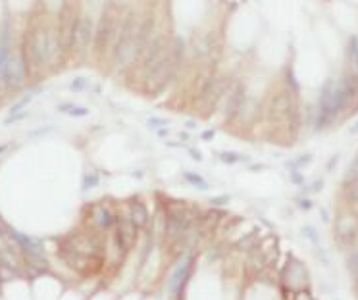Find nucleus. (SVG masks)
Here are the masks:
<instances>
[{
    "instance_id": "1",
    "label": "nucleus",
    "mask_w": 358,
    "mask_h": 300,
    "mask_svg": "<svg viewBox=\"0 0 358 300\" xmlns=\"http://www.w3.org/2000/svg\"><path fill=\"white\" fill-rule=\"evenodd\" d=\"M141 14L135 8L121 10L119 25L116 33V41L110 58H108V69L112 75H121L135 63V50H137V31H139Z\"/></svg>"
},
{
    "instance_id": "2",
    "label": "nucleus",
    "mask_w": 358,
    "mask_h": 300,
    "mask_svg": "<svg viewBox=\"0 0 358 300\" xmlns=\"http://www.w3.org/2000/svg\"><path fill=\"white\" fill-rule=\"evenodd\" d=\"M119 17H121V10L116 6L114 2H108L102 8L98 23L95 25V35H93V47H91L93 62H108L112 47H114L118 25H119Z\"/></svg>"
},
{
    "instance_id": "3",
    "label": "nucleus",
    "mask_w": 358,
    "mask_h": 300,
    "mask_svg": "<svg viewBox=\"0 0 358 300\" xmlns=\"http://www.w3.org/2000/svg\"><path fill=\"white\" fill-rule=\"evenodd\" d=\"M229 87L231 85H228V79L224 75L212 71V73H208V77L204 79L200 91H198V102L206 108H216L220 104V100L228 95Z\"/></svg>"
},
{
    "instance_id": "4",
    "label": "nucleus",
    "mask_w": 358,
    "mask_h": 300,
    "mask_svg": "<svg viewBox=\"0 0 358 300\" xmlns=\"http://www.w3.org/2000/svg\"><path fill=\"white\" fill-rule=\"evenodd\" d=\"M93 35H95V23L93 17L89 14H83L75 25V33H73V48H71V56L85 60L91 54V47H93Z\"/></svg>"
},
{
    "instance_id": "5",
    "label": "nucleus",
    "mask_w": 358,
    "mask_h": 300,
    "mask_svg": "<svg viewBox=\"0 0 358 300\" xmlns=\"http://www.w3.org/2000/svg\"><path fill=\"white\" fill-rule=\"evenodd\" d=\"M23 81H25V56L21 52H17V54L12 52L10 60L0 75V83L8 89H17L23 85Z\"/></svg>"
},
{
    "instance_id": "6",
    "label": "nucleus",
    "mask_w": 358,
    "mask_h": 300,
    "mask_svg": "<svg viewBox=\"0 0 358 300\" xmlns=\"http://www.w3.org/2000/svg\"><path fill=\"white\" fill-rule=\"evenodd\" d=\"M27 54L35 67H43L49 63V52H47V31L33 29L27 37Z\"/></svg>"
},
{
    "instance_id": "7",
    "label": "nucleus",
    "mask_w": 358,
    "mask_h": 300,
    "mask_svg": "<svg viewBox=\"0 0 358 300\" xmlns=\"http://www.w3.org/2000/svg\"><path fill=\"white\" fill-rule=\"evenodd\" d=\"M226 102H224V108H222V114H224V123H233L235 118H237V112L241 108V104L246 98V87L243 83H235L231 85L228 91V95L224 96Z\"/></svg>"
},
{
    "instance_id": "8",
    "label": "nucleus",
    "mask_w": 358,
    "mask_h": 300,
    "mask_svg": "<svg viewBox=\"0 0 358 300\" xmlns=\"http://www.w3.org/2000/svg\"><path fill=\"white\" fill-rule=\"evenodd\" d=\"M193 223V218L187 210H172L168 212L166 216V235L170 240H176V239L183 237L187 233V229L191 227Z\"/></svg>"
},
{
    "instance_id": "9",
    "label": "nucleus",
    "mask_w": 358,
    "mask_h": 300,
    "mask_svg": "<svg viewBox=\"0 0 358 300\" xmlns=\"http://www.w3.org/2000/svg\"><path fill=\"white\" fill-rule=\"evenodd\" d=\"M357 235L358 229L357 223H355V218L341 214L335 221V239H337V242L341 246H353L355 240H357Z\"/></svg>"
},
{
    "instance_id": "10",
    "label": "nucleus",
    "mask_w": 358,
    "mask_h": 300,
    "mask_svg": "<svg viewBox=\"0 0 358 300\" xmlns=\"http://www.w3.org/2000/svg\"><path fill=\"white\" fill-rule=\"evenodd\" d=\"M118 223V221H116ZM135 225L131 223V220H119V223L116 225V246L121 252H127L129 246L135 240Z\"/></svg>"
},
{
    "instance_id": "11",
    "label": "nucleus",
    "mask_w": 358,
    "mask_h": 300,
    "mask_svg": "<svg viewBox=\"0 0 358 300\" xmlns=\"http://www.w3.org/2000/svg\"><path fill=\"white\" fill-rule=\"evenodd\" d=\"M93 221L97 223V227L100 231H108L116 225V216L106 204H100L93 210Z\"/></svg>"
},
{
    "instance_id": "12",
    "label": "nucleus",
    "mask_w": 358,
    "mask_h": 300,
    "mask_svg": "<svg viewBox=\"0 0 358 300\" xmlns=\"http://www.w3.org/2000/svg\"><path fill=\"white\" fill-rule=\"evenodd\" d=\"M148 218H150V216H148V208L145 202H141V200H137V198L129 200V220L137 229L145 227L148 223Z\"/></svg>"
},
{
    "instance_id": "13",
    "label": "nucleus",
    "mask_w": 358,
    "mask_h": 300,
    "mask_svg": "<svg viewBox=\"0 0 358 300\" xmlns=\"http://www.w3.org/2000/svg\"><path fill=\"white\" fill-rule=\"evenodd\" d=\"M189 268H191V260H183L181 266L176 269V273L172 275V279H170V289H172L174 293L181 291L183 283L187 281V277H189Z\"/></svg>"
},
{
    "instance_id": "14",
    "label": "nucleus",
    "mask_w": 358,
    "mask_h": 300,
    "mask_svg": "<svg viewBox=\"0 0 358 300\" xmlns=\"http://www.w3.org/2000/svg\"><path fill=\"white\" fill-rule=\"evenodd\" d=\"M10 237L16 240L17 244L25 250L27 254H39L41 252V244L35 240V239L27 237V235H23V233H17V231H12L10 229Z\"/></svg>"
},
{
    "instance_id": "15",
    "label": "nucleus",
    "mask_w": 358,
    "mask_h": 300,
    "mask_svg": "<svg viewBox=\"0 0 358 300\" xmlns=\"http://www.w3.org/2000/svg\"><path fill=\"white\" fill-rule=\"evenodd\" d=\"M343 198L349 204H358V177H349L343 183Z\"/></svg>"
},
{
    "instance_id": "16",
    "label": "nucleus",
    "mask_w": 358,
    "mask_h": 300,
    "mask_svg": "<svg viewBox=\"0 0 358 300\" xmlns=\"http://www.w3.org/2000/svg\"><path fill=\"white\" fill-rule=\"evenodd\" d=\"M56 110L65 114V116H71V118H85V116H89V108H87V106L71 104V102H62V104H58Z\"/></svg>"
},
{
    "instance_id": "17",
    "label": "nucleus",
    "mask_w": 358,
    "mask_h": 300,
    "mask_svg": "<svg viewBox=\"0 0 358 300\" xmlns=\"http://www.w3.org/2000/svg\"><path fill=\"white\" fill-rule=\"evenodd\" d=\"M183 179H185L191 187L202 190V192H206V190L210 189V187H208V181L200 174H196V172H183Z\"/></svg>"
},
{
    "instance_id": "18",
    "label": "nucleus",
    "mask_w": 358,
    "mask_h": 300,
    "mask_svg": "<svg viewBox=\"0 0 358 300\" xmlns=\"http://www.w3.org/2000/svg\"><path fill=\"white\" fill-rule=\"evenodd\" d=\"M35 95H37V91H31V93H27L25 96H21L19 100H17L16 104L10 108V112H8V116H14V114H21V112L25 110V106L31 102L33 98H35Z\"/></svg>"
},
{
    "instance_id": "19",
    "label": "nucleus",
    "mask_w": 358,
    "mask_h": 300,
    "mask_svg": "<svg viewBox=\"0 0 358 300\" xmlns=\"http://www.w3.org/2000/svg\"><path fill=\"white\" fill-rule=\"evenodd\" d=\"M220 160L224 162V164H239V162H246V156L243 154H239V152H233V150H226V152H220Z\"/></svg>"
},
{
    "instance_id": "20",
    "label": "nucleus",
    "mask_w": 358,
    "mask_h": 300,
    "mask_svg": "<svg viewBox=\"0 0 358 300\" xmlns=\"http://www.w3.org/2000/svg\"><path fill=\"white\" fill-rule=\"evenodd\" d=\"M87 87H89L87 77H75V79L69 83V91H71V93H83Z\"/></svg>"
},
{
    "instance_id": "21",
    "label": "nucleus",
    "mask_w": 358,
    "mask_h": 300,
    "mask_svg": "<svg viewBox=\"0 0 358 300\" xmlns=\"http://www.w3.org/2000/svg\"><path fill=\"white\" fill-rule=\"evenodd\" d=\"M98 183H100V177L97 174H85V177H83V190L95 189Z\"/></svg>"
},
{
    "instance_id": "22",
    "label": "nucleus",
    "mask_w": 358,
    "mask_h": 300,
    "mask_svg": "<svg viewBox=\"0 0 358 300\" xmlns=\"http://www.w3.org/2000/svg\"><path fill=\"white\" fill-rule=\"evenodd\" d=\"M168 123H170V120H166V118H158V116H150L147 120V125L150 127V129H162V127H168Z\"/></svg>"
},
{
    "instance_id": "23",
    "label": "nucleus",
    "mask_w": 358,
    "mask_h": 300,
    "mask_svg": "<svg viewBox=\"0 0 358 300\" xmlns=\"http://www.w3.org/2000/svg\"><path fill=\"white\" fill-rule=\"evenodd\" d=\"M347 268H349V271H351V275H353L355 279H358V250L349 256V260H347Z\"/></svg>"
},
{
    "instance_id": "24",
    "label": "nucleus",
    "mask_w": 358,
    "mask_h": 300,
    "mask_svg": "<svg viewBox=\"0 0 358 300\" xmlns=\"http://www.w3.org/2000/svg\"><path fill=\"white\" fill-rule=\"evenodd\" d=\"M310 160H312V156H310V154H304V156H300V158L293 160V162H291V164H289V166H291V168H293V170H298V168H300V166H304V164H308Z\"/></svg>"
},
{
    "instance_id": "25",
    "label": "nucleus",
    "mask_w": 358,
    "mask_h": 300,
    "mask_svg": "<svg viewBox=\"0 0 358 300\" xmlns=\"http://www.w3.org/2000/svg\"><path fill=\"white\" fill-rule=\"evenodd\" d=\"M208 202H210V206H228L229 196H212Z\"/></svg>"
},
{
    "instance_id": "26",
    "label": "nucleus",
    "mask_w": 358,
    "mask_h": 300,
    "mask_svg": "<svg viewBox=\"0 0 358 300\" xmlns=\"http://www.w3.org/2000/svg\"><path fill=\"white\" fill-rule=\"evenodd\" d=\"M349 175H351V177H358V152H357V156H355V160L351 162V168H349Z\"/></svg>"
},
{
    "instance_id": "27",
    "label": "nucleus",
    "mask_w": 358,
    "mask_h": 300,
    "mask_svg": "<svg viewBox=\"0 0 358 300\" xmlns=\"http://www.w3.org/2000/svg\"><path fill=\"white\" fill-rule=\"evenodd\" d=\"M214 137H216V131H214V129H206V131H202V135H200V139L204 142L214 141Z\"/></svg>"
},
{
    "instance_id": "28",
    "label": "nucleus",
    "mask_w": 358,
    "mask_h": 300,
    "mask_svg": "<svg viewBox=\"0 0 358 300\" xmlns=\"http://www.w3.org/2000/svg\"><path fill=\"white\" fill-rule=\"evenodd\" d=\"M291 179H293L295 183H298V185H302V181H304V177L298 174V170H291Z\"/></svg>"
},
{
    "instance_id": "29",
    "label": "nucleus",
    "mask_w": 358,
    "mask_h": 300,
    "mask_svg": "<svg viewBox=\"0 0 358 300\" xmlns=\"http://www.w3.org/2000/svg\"><path fill=\"white\" fill-rule=\"evenodd\" d=\"M189 154H191V158L196 160V162H202V154H200V150H196V148H191V150H189Z\"/></svg>"
},
{
    "instance_id": "30",
    "label": "nucleus",
    "mask_w": 358,
    "mask_h": 300,
    "mask_svg": "<svg viewBox=\"0 0 358 300\" xmlns=\"http://www.w3.org/2000/svg\"><path fill=\"white\" fill-rule=\"evenodd\" d=\"M298 206H300L302 210H310V208H312V202H310L308 198H300V200H298Z\"/></svg>"
},
{
    "instance_id": "31",
    "label": "nucleus",
    "mask_w": 358,
    "mask_h": 300,
    "mask_svg": "<svg viewBox=\"0 0 358 300\" xmlns=\"http://www.w3.org/2000/svg\"><path fill=\"white\" fill-rule=\"evenodd\" d=\"M156 135H158L160 139H166V137L170 135V129H168V127H162V129H156Z\"/></svg>"
},
{
    "instance_id": "32",
    "label": "nucleus",
    "mask_w": 358,
    "mask_h": 300,
    "mask_svg": "<svg viewBox=\"0 0 358 300\" xmlns=\"http://www.w3.org/2000/svg\"><path fill=\"white\" fill-rule=\"evenodd\" d=\"M185 129H187V131H193V129H198V123H196L195 120H189V121H185Z\"/></svg>"
},
{
    "instance_id": "33",
    "label": "nucleus",
    "mask_w": 358,
    "mask_h": 300,
    "mask_svg": "<svg viewBox=\"0 0 358 300\" xmlns=\"http://www.w3.org/2000/svg\"><path fill=\"white\" fill-rule=\"evenodd\" d=\"M178 139L179 141H189V133H187V131H181V133H178Z\"/></svg>"
},
{
    "instance_id": "34",
    "label": "nucleus",
    "mask_w": 358,
    "mask_h": 300,
    "mask_svg": "<svg viewBox=\"0 0 358 300\" xmlns=\"http://www.w3.org/2000/svg\"><path fill=\"white\" fill-rule=\"evenodd\" d=\"M351 133H353V135H358V121L353 127H351Z\"/></svg>"
},
{
    "instance_id": "35",
    "label": "nucleus",
    "mask_w": 358,
    "mask_h": 300,
    "mask_svg": "<svg viewBox=\"0 0 358 300\" xmlns=\"http://www.w3.org/2000/svg\"><path fill=\"white\" fill-rule=\"evenodd\" d=\"M6 148H8V144H0V152H4Z\"/></svg>"
},
{
    "instance_id": "36",
    "label": "nucleus",
    "mask_w": 358,
    "mask_h": 300,
    "mask_svg": "<svg viewBox=\"0 0 358 300\" xmlns=\"http://www.w3.org/2000/svg\"><path fill=\"white\" fill-rule=\"evenodd\" d=\"M4 235V225H2V221H0V237Z\"/></svg>"
}]
</instances>
